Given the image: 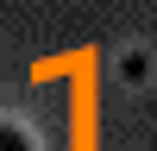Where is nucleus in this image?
<instances>
[{
    "instance_id": "1",
    "label": "nucleus",
    "mask_w": 157,
    "mask_h": 151,
    "mask_svg": "<svg viewBox=\"0 0 157 151\" xmlns=\"http://www.w3.org/2000/svg\"><path fill=\"white\" fill-rule=\"evenodd\" d=\"M0 151H32V138H25L19 126H0Z\"/></svg>"
}]
</instances>
